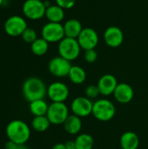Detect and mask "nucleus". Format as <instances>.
<instances>
[{"instance_id":"nucleus-1","label":"nucleus","mask_w":148,"mask_h":149,"mask_svg":"<svg viewBox=\"0 0 148 149\" xmlns=\"http://www.w3.org/2000/svg\"><path fill=\"white\" fill-rule=\"evenodd\" d=\"M22 93L28 102L38 100H44L47 95V87L44 81L37 77H31L24 80L22 86Z\"/></svg>"},{"instance_id":"nucleus-2","label":"nucleus","mask_w":148,"mask_h":149,"mask_svg":"<svg viewBox=\"0 0 148 149\" xmlns=\"http://www.w3.org/2000/svg\"><path fill=\"white\" fill-rule=\"evenodd\" d=\"M6 135L9 141L17 145L25 144L31 137V129L29 126L23 120H11L6 127Z\"/></svg>"},{"instance_id":"nucleus-3","label":"nucleus","mask_w":148,"mask_h":149,"mask_svg":"<svg viewBox=\"0 0 148 149\" xmlns=\"http://www.w3.org/2000/svg\"><path fill=\"white\" fill-rule=\"evenodd\" d=\"M116 113L114 104L107 99H100L93 102L92 115L99 121L111 120Z\"/></svg>"},{"instance_id":"nucleus-4","label":"nucleus","mask_w":148,"mask_h":149,"mask_svg":"<svg viewBox=\"0 0 148 149\" xmlns=\"http://www.w3.org/2000/svg\"><path fill=\"white\" fill-rule=\"evenodd\" d=\"M81 47L76 38L65 37L58 43V53L62 58L72 61L80 54Z\"/></svg>"},{"instance_id":"nucleus-5","label":"nucleus","mask_w":148,"mask_h":149,"mask_svg":"<svg viewBox=\"0 0 148 149\" xmlns=\"http://www.w3.org/2000/svg\"><path fill=\"white\" fill-rule=\"evenodd\" d=\"M69 108L65 102H52L46 113L51 124L63 125L69 116Z\"/></svg>"},{"instance_id":"nucleus-6","label":"nucleus","mask_w":148,"mask_h":149,"mask_svg":"<svg viewBox=\"0 0 148 149\" xmlns=\"http://www.w3.org/2000/svg\"><path fill=\"white\" fill-rule=\"evenodd\" d=\"M46 6L41 0H26L23 4L24 15L31 20H38L45 15Z\"/></svg>"},{"instance_id":"nucleus-7","label":"nucleus","mask_w":148,"mask_h":149,"mask_svg":"<svg viewBox=\"0 0 148 149\" xmlns=\"http://www.w3.org/2000/svg\"><path fill=\"white\" fill-rule=\"evenodd\" d=\"M65 37L64 25L60 23L49 22L42 29V38L48 43H59Z\"/></svg>"},{"instance_id":"nucleus-8","label":"nucleus","mask_w":148,"mask_h":149,"mask_svg":"<svg viewBox=\"0 0 148 149\" xmlns=\"http://www.w3.org/2000/svg\"><path fill=\"white\" fill-rule=\"evenodd\" d=\"M93 102L92 100L88 99L85 96H79L75 98L71 104V110L72 114L84 118L91 115L92 113Z\"/></svg>"},{"instance_id":"nucleus-9","label":"nucleus","mask_w":148,"mask_h":149,"mask_svg":"<svg viewBox=\"0 0 148 149\" xmlns=\"http://www.w3.org/2000/svg\"><path fill=\"white\" fill-rule=\"evenodd\" d=\"M72 66V65L71 64V61L62 58L61 56L51 58L48 64L49 72L53 76L58 78H63L68 76Z\"/></svg>"},{"instance_id":"nucleus-10","label":"nucleus","mask_w":148,"mask_h":149,"mask_svg":"<svg viewBox=\"0 0 148 149\" xmlns=\"http://www.w3.org/2000/svg\"><path fill=\"white\" fill-rule=\"evenodd\" d=\"M26 28L27 23L25 19L20 16H11L4 23V31L11 37L22 36Z\"/></svg>"},{"instance_id":"nucleus-11","label":"nucleus","mask_w":148,"mask_h":149,"mask_svg":"<svg viewBox=\"0 0 148 149\" xmlns=\"http://www.w3.org/2000/svg\"><path fill=\"white\" fill-rule=\"evenodd\" d=\"M69 94V88L63 82H53L47 87V96L52 102H65Z\"/></svg>"},{"instance_id":"nucleus-12","label":"nucleus","mask_w":148,"mask_h":149,"mask_svg":"<svg viewBox=\"0 0 148 149\" xmlns=\"http://www.w3.org/2000/svg\"><path fill=\"white\" fill-rule=\"evenodd\" d=\"M77 40L81 49H84L85 51L95 49L99 43V36L93 29L86 27L82 30Z\"/></svg>"},{"instance_id":"nucleus-13","label":"nucleus","mask_w":148,"mask_h":149,"mask_svg":"<svg viewBox=\"0 0 148 149\" xmlns=\"http://www.w3.org/2000/svg\"><path fill=\"white\" fill-rule=\"evenodd\" d=\"M118 84L117 79L113 74H105L99 79L97 86L101 95L110 96L113 94Z\"/></svg>"},{"instance_id":"nucleus-14","label":"nucleus","mask_w":148,"mask_h":149,"mask_svg":"<svg viewBox=\"0 0 148 149\" xmlns=\"http://www.w3.org/2000/svg\"><path fill=\"white\" fill-rule=\"evenodd\" d=\"M104 39L108 46L116 48L122 45L124 35L122 31L119 27L110 26L106 30L104 33Z\"/></svg>"},{"instance_id":"nucleus-15","label":"nucleus","mask_w":148,"mask_h":149,"mask_svg":"<svg viewBox=\"0 0 148 149\" xmlns=\"http://www.w3.org/2000/svg\"><path fill=\"white\" fill-rule=\"evenodd\" d=\"M113 96L119 103L127 104L133 100L134 97V91L130 85L126 83H120L113 93Z\"/></svg>"},{"instance_id":"nucleus-16","label":"nucleus","mask_w":148,"mask_h":149,"mask_svg":"<svg viewBox=\"0 0 148 149\" xmlns=\"http://www.w3.org/2000/svg\"><path fill=\"white\" fill-rule=\"evenodd\" d=\"M63 126L67 134H69L71 135L79 134L82 128L81 118H79L74 114H71L68 116V118L66 119V120L65 121Z\"/></svg>"},{"instance_id":"nucleus-17","label":"nucleus","mask_w":148,"mask_h":149,"mask_svg":"<svg viewBox=\"0 0 148 149\" xmlns=\"http://www.w3.org/2000/svg\"><path fill=\"white\" fill-rule=\"evenodd\" d=\"M120 143L122 149H138L140 139L134 132L128 131L121 135Z\"/></svg>"},{"instance_id":"nucleus-18","label":"nucleus","mask_w":148,"mask_h":149,"mask_svg":"<svg viewBox=\"0 0 148 149\" xmlns=\"http://www.w3.org/2000/svg\"><path fill=\"white\" fill-rule=\"evenodd\" d=\"M83 28L81 25V23L78 19H69L67 20L64 24V31H65V36L67 38H78L79 34L81 33Z\"/></svg>"},{"instance_id":"nucleus-19","label":"nucleus","mask_w":148,"mask_h":149,"mask_svg":"<svg viewBox=\"0 0 148 149\" xmlns=\"http://www.w3.org/2000/svg\"><path fill=\"white\" fill-rule=\"evenodd\" d=\"M44 16L49 20V22L61 23V21L65 17V11H64V9H62L58 4L50 5L46 8Z\"/></svg>"},{"instance_id":"nucleus-20","label":"nucleus","mask_w":148,"mask_h":149,"mask_svg":"<svg viewBox=\"0 0 148 149\" xmlns=\"http://www.w3.org/2000/svg\"><path fill=\"white\" fill-rule=\"evenodd\" d=\"M68 77L73 84L81 85L86 79V72L81 66L72 65L69 72Z\"/></svg>"},{"instance_id":"nucleus-21","label":"nucleus","mask_w":148,"mask_h":149,"mask_svg":"<svg viewBox=\"0 0 148 149\" xmlns=\"http://www.w3.org/2000/svg\"><path fill=\"white\" fill-rule=\"evenodd\" d=\"M30 112L35 116H44L46 115L49 105L44 100H38L30 102Z\"/></svg>"},{"instance_id":"nucleus-22","label":"nucleus","mask_w":148,"mask_h":149,"mask_svg":"<svg viewBox=\"0 0 148 149\" xmlns=\"http://www.w3.org/2000/svg\"><path fill=\"white\" fill-rule=\"evenodd\" d=\"M76 149H92L94 146V140L92 135L88 134H80L75 139Z\"/></svg>"},{"instance_id":"nucleus-23","label":"nucleus","mask_w":148,"mask_h":149,"mask_svg":"<svg viewBox=\"0 0 148 149\" xmlns=\"http://www.w3.org/2000/svg\"><path fill=\"white\" fill-rule=\"evenodd\" d=\"M51 122L46 115L44 116H35L31 121V127L33 130L42 133L46 131L50 127Z\"/></svg>"},{"instance_id":"nucleus-24","label":"nucleus","mask_w":148,"mask_h":149,"mask_svg":"<svg viewBox=\"0 0 148 149\" xmlns=\"http://www.w3.org/2000/svg\"><path fill=\"white\" fill-rule=\"evenodd\" d=\"M31 52L37 55V56H43L44 55L49 48V43L44 39L43 38H37L32 44H31Z\"/></svg>"},{"instance_id":"nucleus-25","label":"nucleus","mask_w":148,"mask_h":149,"mask_svg":"<svg viewBox=\"0 0 148 149\" xmlns=\"http://www.w3.org/2000/svg\"><path fill=\"white\" fill-rule=\"evenodd\" d=\"M22 38L24 42L32 44L38 38H37V32L33 29L27 27L26 30L22 34Z\"/></svg>"},{"instance_id":"nucleus-26","label":"nucleus","mask_w":148,"mask_h":149,"mask_svg":"<svg viewBox=\"0 0 148 149\" xmlns=\"http://www.w3.org/2000/svg\"><path fill=\"white\" fill-rule=\"evenodd\" d=\"M100 94L99 89L97 85H90L85 89V97L90 100L96 99Z\"/></svg>"},{"instance_id":"nucleus-27","label":"nucleus","mask_w":148,"mask_h":149,"mask_svg":"<svg viewBox=\"0 0 148 149\" xmlns=\"http://www.w3.org/2000/svg\"><path fill=\"white\" fill-rule=\"evenodd\" d=\"M98 58V52L95 49L86 50L85 52V59L88 63H94Z\"/></svg>"},{"instance_id":"nucleus-28","label":"nucleus","mask_w":148,"mask_h":149,"mask_svg":"<svg viewBox=\"0 0 148 149\" xmlns=\"http://www.w3.org/2000/svg\"><path fill=\"white\" fill-rule=\"evenodd\" d=\"M57 4L62 9H71L74 6L76 0H56Z\"/></svg>"},{"instance_id":"nucleus-29","label":"nucleus","mask_w":148,"mask_h":149,"mask_svg":"<svg viewBox=\"0 0 148 149\" xmlns=\"http://www.w3.org/2000/svg\"><path fill=\"white\" fill-rule=\"evenodd\" d=\"M18 147L17 144H16L13 141H8L5 144H4V149H17Z\"/></svg>"},{"instance_id":"nucleus-30","label":"nucleus","mask_w":148,"mask_h":149,"mask_svg":"<svg viewBox=\"0 0 148 149\" xmlns=\"http://www.w3.org/2000/svg\"><path fill=\"white\" fill-rule=\"evenodd\" d=\"M65 148L66 149H76V143L75 141H67L65 143Z\"/></svg>"},{"instance_id":"nucleus-31","label":"nucleus","mask_w":148,"mask_h":149,"mask_svg":"<svg viewBox=\"0 0 148 149\" xmlns=\"http://www.w3.org/2000/svg\"><path fill=\"white\" fill-rule=\"evenodd\" d=\"M51 149H66L65 148V143H57V144H55L53 147H52V148Z\"/></svg>"},{"instance_id":"nucleus-32","label":"nucleus","mask_w":148,"mask_h":149,"mask_svg":"<svg viewBox=\"0 0 148 149\" xmlns=\"http://www.w3.org/2000/svg\"><path fill=\"white\" fill-rule=\"evenodd\" d=\"M17 149H29L24 144V145H18V147H17Z\"/></svg>"},{"instance_id":"nucleus-33","label":"nucleus","mask_w":148,"mask_h":149,"mask_svg":"<svg viewBox=\"0 0 148 149\" xmlns=\"http://www.w3.org/2000/svg\"><path fill=\"white\" fill-rule=\"evenodd\" d=\"M3 0H0V5H1L2 3H3Z\"/></svg>"}]
</instances>
